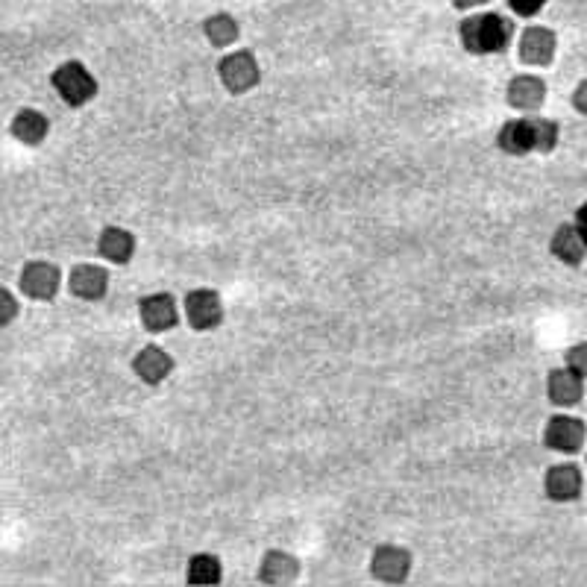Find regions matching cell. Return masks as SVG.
<instances>
[{
	"label": "cell",
	"instance_id": "44dd1931",
	"mask_svg": "<svg viewBox=\"0 0 587 587\" xmlns=\"http://www.w3.org/2000/svg\"><path fill=\"white\" fill-rule=\"evenodd\" d=\"M203 36L209 39V45L212 47H229L238 42L241 24H238V18L229 15V12H215V15H209V18L203 21Z\"/></svg>",
	"mask_w": 587,
	"mask_h": 587
},
{
	"label": "cell",
	"instance_id": "7402d4cb",
	"mask_svg": "<svg viewBox=\"0 0 587 587\" xmlns=\"http://www.w3.org/2000/svg\"><path fill=\"white\" fill-rule=\"evenodd\" d=\"M564 364H567L570 370H576V373H579V376L587 382V341L576 344V347H570V350L564 353Z\"/></svg>",
	"mask_w": 587,
	"mask_h": 587
},
{
	"label": "cell",
	"instance_id": "e0dca14e",
	"mask_svg": "<svg viewBox=\"0 0 587 587\" xmlns=\"http://www.w3.org/2000/svg\"><path fill=\"white\" fill-rule=\"evenodd\" d=\"M505 100L511 109L517 112H538L546 100V83L541 77H532V74H520L508 83V91H505Z\"/></svg>",
	"mask_w": 587,
	"mask_h": 587
},
{
	"label": "cell",
	"instance_id": "5b68a950",
	"mask_svg": "<svg viewBox=\"0 0 587 587\" xmlns=\"http://www.w3.org/2000/svg\"><path fill=\"white\" fill-rule=\"evenodd\" d=\"M587 441V423L582 417L573 414H555L546 420L543 429V447L552 452H564V455H576L585 447Z\"/></svg>",
	"mask_w": 587,
	"mask_h": 587
},
{
	"label": "cell",
	"instance_id": "2e32d148",
	"mask_svg": "<svg viewBox=\"0 0 587 587\" xmlns=\"http://www.w3.org/2000/svg\"><path fill=\"white\" fill-rule=\"evenodd\" d=\"M97 253L112 265H127L136 256V235L124 226H106L97 235Z\"/></svg>",
	"mask_w": 587,
	"mask_h": 587
},
{
	"label": "cell",
	"instance_id": "8fae6325",
	"mask_svg": "<svg viewBox=\"0 0 587 587\" xmlns=\"http://www.w3.org/2000/svg\"><path fill=\"white\" fill-rule=\"evenodd\" d=\"M546 397H549L552 406L558 408L579 406L585 400V379L576 370H570L567 364L555 367L546 376Z\"/></svg>",
	"mask_w": 587,
	"mask_h": 587
},
{
	"label": "cell",
	"instance_id": "ba28073f",
	"mask_svg": "<svg viewBox=\"0 0 587 587\" xmlns=\"http://www.w3.org/2000/svg\"><path fill=\"white\" fill-rule=\"evenodd\" d=\"M138 317H141V326L147 332L162 335V332H168L180 323V309H177L174 294L156 291V294H147V297L138 300Z\"/></svg>",
	"mask_w": 587,
	"mask_h": 587
},
{
	"label": "cell",
	"instance_id": "6da1fadb",
	"mask_svg": "<svg viewBox=\"0 0 587 587\" xmlns=\"http://www.w3.org/2000/svg\"><path fill=\"white\" fill-rule=\"evenodd\" d=\"M561 130L555 121L529 112L526 118L505 121L497 133V147L508 156H526V153H552L558 147Z\"/></svg>",
	"mask_w": 587,
	"mask_h": 587
},
{
	"label": "cell",
	"instance_id": "cb8c5ba5",
	"mask_svg": "<svg viewBox=\"0 0 587 587\" xmlns=\"http://www.w3.org/2000/svg\"><path fill=\"white\" fill-rule=\"evenodd\" d=\"M549 0H508V9L520 18H535Z\"/></svg>",
	"mask_w": 587,
	"mask_h": 587
},
{
	"label": "cell",
	"instance_id": "5bb4252c",
	"mask_svg": "<svg viewBox=\"0 0 587 587\" xmlns=\"http://www.w3.org/2000/svg\"><path fill=\"white\" fill-rule=\"evenodd\" d=\"M549 253H552L561 265L579 268L587 259V241L582 238V232L576 229V224H561L552 232Z\"/></svg>",
	"mask_w": 587,
	"mask_h": 587
},
{
	"label": "cell",
	"instance_id": "7c38bea8",
	"mask_svg": "<svg viewBox=\"0 0 587 587\" xmlns=\"http://www.w3.org/2000/svg\"><path fill=\"white\" fill-rule=\"evenodd\" d=\"M558 53V36L546 27H526L520 36V62L546 68Z\"/></svg>",
	"mask_w": 587,
	"mask_h": 587
},
{
	"label": "cell",
	"instance_id": "30bf717a",
	"mask_svg": "<svg viewBox=\"0 0 587 587\" xmlns=\"http://www.w3.org/2000/svg\"><path fill=\"white\" fill-rule=\"evenodd\" d=\"M585 491V476L576 464L564 461V464H555L546 470L543 476V494L552 499V502H576Z\"/></svg>",
	"mask_w": 587,
	"mask_h": 587
},
{
	"label": "cell",
	"instance_id": "7a4b0ae2",
	"mask_svg": "<svg viewBox=\"0 0 587 587\" xmlns=\"http://www.w3.org/2000/svg\"><path fill=\"white\" fill-rule=\"evenodd\" d=\"M458 39L461 47L473 56L505 53L514 39V21L505 18L502 12H476L458 24Z\"/></svg>",
	"mask_w": 587,
	"mask_h": 587
},
{
	"label": "cell",
	"instance_id": "52a82bcc",
	"mask_svg": "<svg viewBox=\"0 0 587 587\" xmlns=\"http://www.w3.org/2000/svg\"><path fill=\"white\" fill-rule=\"evenodd\" d=\"M411 573V552L406 546L382 543L373 549L370 558V576L382 585H403Z\"/></svg>",
	"mask_w": 587,
	"mask_h": 587
},
{
	"label": "cell",
	"instance_id": "8992f818",
	"mask_svg": "<svg viewBox=\"0 0 587 587\" xmlns=\"http://www.w3.org/2000/svg\"><path fill=\"white\" fill-rule=\"evenodd\" d=\"M185 317L191 323V329L197 332H212L224 323V300L215 288H194L185 294Z\"/></svg>",
	"mask_w": 587,
	"mask_h": 587
},
{
	"label": "cell",
	"instance_id": "4fadbf2b",
	"mask_svg": "<svg viewBox=\"0 0 587 587\" xmlns=\"http://www.w3.org/2000/svg\"><path fill=\"white\" fill-rule=\"evenodd\" d=\"M133 373L147 385H162L174 373V359H171L168 350H162L156 344H147V347L138 350L136 359H133Z\"/></svg>",
	"mask_w": 587,
	"mask_h": 587
},
{
	"label": "cell",
	"instance_id": "277c9868",
	"mask_svg": "<svg viewBox=\"0 0 587 587\" xmlns=\"http://www.w3.org/2000/svg\"><path fill=\"white\" fill-rule=\"evenodd\" d=\"M218 77H221V83L229 94H247V91L259 86L262 68H259V59L250 50H235V53H229L218 62Z\"/></svg>",
	"mask_w": 587,
	"mask_h": 587
},
{
	"label": "cell",
	"instance_id": "3957f363",
	"mask_svg": "<svg viewBox=\"0 0 587 587\" xmlns=\"http://www.w3.org/2000/svg\"><path fill=\"white\" fill-rule=\"evenodd\" d=\"M50 83L56 94L68 103V106H86L89 100L97 97V80L89 68L77 59H68L62 62L53 74H50Z\"/></svg>",
	"mask_w": 587,
	"mask_h": 587
},
{
	"label": "cell",
	"instance_id": "d6986e66",
	"mask_svg": "<svg viewBox=\"0 0 587 587\" xmlns=\"http://www.w3.org/2000/svg\"><path fill=\"white\" fill-rule=\"evenodd\" d=\"M9 133L18 138L21 144H27V147H39L47 138V133H50V121H47L45 112H39V109H21L12 118V124H9Z\"/></svg>",
	"mask_w": 587,
	"mask_h": 587
},
{
	"label": "cell",
	"instance_id": "4316f807",
	"mask_svg": "<svg viewBox=\"0 0 587 587\" xmlns=\"http://www.w3.org/2000/svg\"><path fill=\"white\" fill-rule=\"evenodd\" d=\"M455 9H461V12H467V9H476V6H485V3H491V0H450Z\"/></svg>",
	"mask_w": 587,
	"mask_h": 587
},
{
	"label": "cell",
	"instance_id": "484cf974",
	"mask_svg": "<svg viewBox=\"0 0 587 587\" xmlns=\"http://www.w3.org/2000/svg\"><path fill=\"white\" fill-rule=\"evenodd\" d=\"M576 229L582 232V238L587 241V203H582L579 212H576Z\"/></svg>",
	"mask_w": 587,
	"mask_h": 587
},
{
	"label": "cell",
	"instance_id": "ffe728a7",
	"mask_svg": "<svg viewBox=\"0 0 587 587\" xmlns=\"http://www.w3.org/2000/svg\"><path fill=\"white\" fill-rule=\"evenodd\" d=\"M224 576V567H221V558L212 555V552H197L188 558V570H185V579L188 585H200V587H212L221 582Z\"/></svg>",
	"mask_w": 587,
	"mask_h": 587
},
{
	"label": "cell",
	"instance_id": "ac0fdd59",
	"mask_svg": "<svg viewBox=\"0 0 587 587\" xmlns=\"http://www.w3.org/2000/svg\"><path fill=\"white\" fill-rule=\"evenodd\" d=\"M68 285H71V294H74L77 300L97 303V300H103L106 291H109V271H103V268H97V265H77V268L71 271Z\"/></svg>",
	"mask_w": 587,
	"mask_h": 587
},
{
	"label": "cell",
	"instance_id": "9a60e30c",
	"mask_svg": "<svg viewBox=\"0 0 587 587\" xmlns=\"http://www.w3.org/2000/svg\"><path fill=\"white\" fill-rule=\"evenodd\" d=\"M297 579H300V561L291 552H285V549L265 552V558L259 564V582L262 585H294Z\"/></svg>",
	"mask_w": 587,
	"mask_h": 587
},
{
	"label": "cell",
	"instance_id": "603a6c76",
	"mask_svg": "<svg viewBox=\"0 0 587 587\" xmlns=\"http://www.w3.org/2000/svg\"><path fill=\"white\" fill-rule=\"evenodd\" d=\"M18 317V300L9 288L0 285V329H6Z\"/></svg>",
	"mask_w": 587,
	"mask_h": 587
},
{
	"label": "cell",
	"instance_id": "9c48e42d",
	"mask_svg": "<svg viewBox=\"0 0 587 587\" xmlns=\"http://www.w3.org/2000/svg\"><path fill=\"white\" fill-rule=\"evenodd\" d=\"M59 285H62V273L53 262H27L21 279H18V288L21 294H27L30 300L36 303H50L56 294H59Z\"/></svg>",
	"mask_w": 587,
	"mask_h": 587
},
{
	"label": "cell",
	"instance_id": "d4e9b609",
	"mask_svg": "<svg viewBox=\"0 0 587 587\" xmlns=\"http://www.w3.org/2000/svg\"><path fill=\"white\" fill-rule=\"evenodd\" d=\"M573 106H576V112L579 115H585L587 118V80H582L576 91H573Z\"/></svg>",
	"mask_w": 587,
	"mask_h": 587
}]
</instances>
